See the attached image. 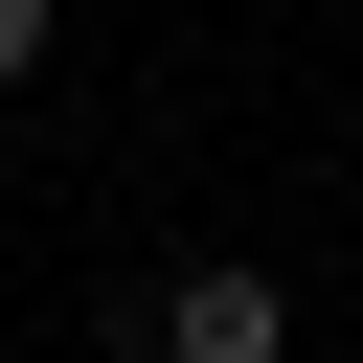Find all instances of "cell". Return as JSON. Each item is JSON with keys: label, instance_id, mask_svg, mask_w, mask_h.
<instances>
[{"label": "cell", "instance_id": "6da1fadb", "mask_svg": "<svg viewBox=\"0 0 363 363\" xmlns=\"http://www.w3.org/2000/svg\"><path fill=\"white\" fill-rule=\"evenodd\" d=\"M136 340H159V363H295V295H272L250 250H204V272H159Z\"/></svg>", "mask_w": 363, "mask_h": 363}, {"label": "cell", "instance_id": "7a4b0ae2", "mask_svg": "<svg viewBox=\"0 0 363 363\" xmlns=\"http://www.w3.org/2000/svg\"><path fill=\"white\" fill-rule=\"evenodd\" d=\"M45 23H68V0H0V91H23V68H45Z\"/></svg>", "mask_w": 363, "mask_h": 363}]
</instances>
